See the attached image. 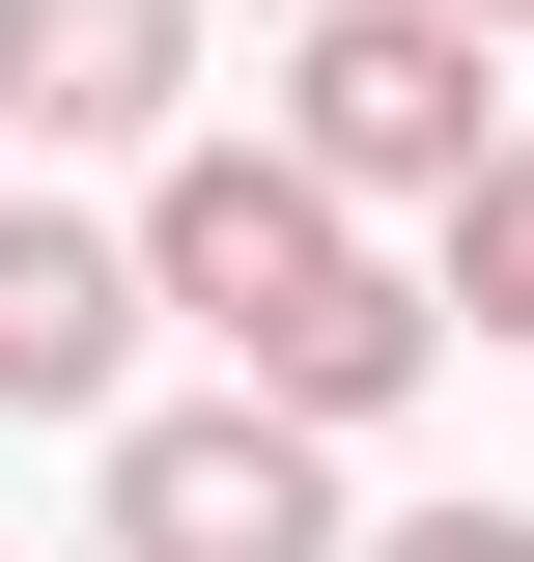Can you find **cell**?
<instances>
[{"label":"cell","instance_id":"cell-6","mask_svg":"<svg viewBox=\"0 0 534 562\" xmlns=\"http://www.w3.org/2000/svg\"><path fill=\"white\" fill-rule=\"evenodd\" d=\"M422 225H450V338H534V113L478 140V169H450Z\"/></svg>","mask_w":534,"mask_h":562},{"label":"cell","instance_id":"cell-5","mask_svg":"<svg viewBox=\"0 0 534 562\" xmlns=\"http://www.w3.org/2000/svg\"><path fill=\"white\" fill-rule=\"evenodd\" d=\"M169 113H198V0H0V140L141 169Z\"/></svg>","mask_w":534,"mask_h":562},{"label":"cell","instance_id":"cell-4","mask_svg":"<svg viewBox=\"0 0 534 562\" xmlns=\"http://www.w3.org/2000/svg\"><path fill=\"white\" fill-rule=\"evenodd\" d=\"M141 225H85V198H0V422H113V366H141Z\"/></svg>","mask_w":534,"mask_h":562},{"label":"cell","instance_id":"cell-7","mask_svg":"<svg viewBox=\"0 0 534 562\" xmlns=\"http://www.w3.org/2000/svg\"><path fill=\"white\" fill-rule=\"evenodd\" d=\"M366 562H534V506H394Z\"/></svg>","mask_w":534,"mask_h":562},{"label":"cell","instance_id":"cell-3","mask_svg":"<svg viewBox=\"0 0 534 562\" xmlns=\"http://www.w3.org/2000/svg\"><path fill=\"white\" fill-rule=\"evenodd\" d=\"M85 535H113V562H366V506H337V422H281L254 366H225V394L113 422Z\"/></svg>","mask_w":534,"mask_h":562},{"label":"cell","instance_id":"cell-2","mask_svg":"<svg viewBox=\"0 0 534 562\" xmlns=\"http://www.w3.org/2000/svg\"><path fill=\"white\" fill-rule=\"evenodd\" d=\"M281 140L337 198H450L507 140V29L478 0H281Z\"/></svg>","mask_w":534,"mask_h":562},{"label":"cell","instance_id":"cell-8","mask_svg":"<svg viewBox=\"0 0 534 562\" xmlns=\"http://www.w3.org/2000/svg\"><path fill=\"white\" fill-rule=\"evenodd\" d=\"M478 29H534V0H478Z\"/></svg>","mask_w":534,"mask_h":562},{"label":"cell","instance_id":"cell-1","mask_svg":"<svg viewBox=\"0 0 534 562\" xmlns=\"http://www.w3.org/2000/svg\"><path fill=\"white\" fill-rule=\"evenodd\" d=\"M141 281L254 366V338H310L337 281H366V198H337L281 113H254V140H198V113H169V140H141Z\"/></svg>","mask_w":534,"mask_h":562}]
</instances>
